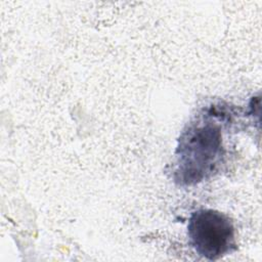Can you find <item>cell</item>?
<instances>
[{
  "mask_svg": "<svg viewBox=\"0 0 262 262\" xmlns=\"http://www.w3.org/2000/svg\"><path fill=\"white\" fill-rule=\"evenodd\" d=\"M175 181L192 185L203 181L214 170L222 156L220 126L211 120H199L179 138L175 152Z\"/></svg>",
  "mask_w": 262,
  "mask_h": 262,
  "instance_id": "6da1fadb",
  "label": "cell"
},
{
  "mask_svg": "<svg viewBox=\"0 0 262 262\" xmlns=\"http://www.w3.org/2000/svg\"><path fill=\"white\" fill-rule=\"evenodd\" d=\"M187 232L196 254L208 260H216L235 249V233L231 220L212 209H200L191 213Z\"/></svg>",
  "mask_w": 262,
  "mask_h": 262,
  "instance_id": "7a4b0ae2",
  "label": "cell"
}]
</instances>
